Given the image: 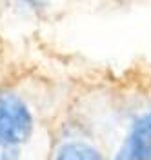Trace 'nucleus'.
Returning a JSON list of instances; mask_svg holds the SVG:
<instances>
[{"mask_svg":"<svg viewBox=\"0 0 151 160\" xmlns=\"http://www.w3.org/2000/svg\"><path fill=\"white\" fill-rule=\"evenodd\" d=\"M33 117L18 97L0 93V138L20 146L29 138Z\"/></svg>","mask_w":151,"mask_h":160,"instance_id":"1","label":"nucleus"},{"mask_svg":"<svg viewBox=\"0 0 151 160\" xmlns=\"http://www.w3.org/2000/svg\"><path fill=\"white\" fill-rule=\"evenodd\" d=\"M117 160H151V111L133 126Z\"/></svg>","mask_w":151,"mask_h":160,"instance_id":"2","label":"nucleus"},{"mask_svg":"<svg viewBox=\"0 0 151 160\" xmlns=\"http://www.w3.org/2000/svg\"><path fill=\"white\" fill-rule=\"evenodd\" d=\"M55 160H104V158L95 148H91L88 144H80V142H73V144H66L64 148H60Z\"/></svg>","mask_w":151,"mask_h":160,"instance_id":"3","label":"nucleus"},{"mask_svg":"<svg viewBox=\"0 0 151 160\" xmlns=\"http://www.w3.org/2000/svg\"><path fill=\"white\" fill-rule=\"evenodd\" d=\"M0 160H18V146L0 138Z\"/></svg>","mask_w":151,"mask_h":160,"instance_id":"4","label":"nucleus"}]
</instances>
